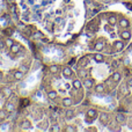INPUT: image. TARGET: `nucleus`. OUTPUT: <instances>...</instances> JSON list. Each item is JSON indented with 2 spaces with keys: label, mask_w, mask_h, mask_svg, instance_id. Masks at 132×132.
Instances as JSON below:
<instances>
[{
  "label": "nucleus",
  "mask_w": 132,
  "mask_h": 132,
  "mask_svg": "<svg viewBox=\"0 0 132 132\" xmlns=\"http://www.w3.org/2000/svg\"><path fill=\"white\" fill-rule=\"evenodd\" d=\"M51 131H60V128H59V125H58V124L53 125V128L51 129Z\"/></svg>",
  "instance_id": "26"
},
{
  "label": "nucleus",
  "mask_w": 132,
  "mask_h": 132,
  "mask_svg": "<svg viewBox=\"0 0 132 132\" xmlns=\"http://www.w3.org/2000/svg\"><path fill=\"white\" fill-rule=\"evenodd\" d=\"M119 26L125 29V28H128V27L130 26V23H129V21L126 19H122V20H119Z\"/></svg>",
  "instance_id": "7"
},
{
  "label": "nucleus",
  "mask_w": 132,
  "mask_h": 132,
  "mask_svg": "<svg viewBox=\"0 0 132 132\" xmlns=\"http://www.w3.org/2000/svg\"><path fill=\"white\" fill-rule=\"evenodd\" d=\"M1 93H2V89H1V87H0V94H1Z\"/></svg>",
  "instance_id": "34"
},
{
  "label": "nucleus",
  "mask_w": 132,
  "mask_h": 132,
  "mask_svg": "<svg viewBox=\"0 0 132 132\" xmlns=\"http://www.w3.org/2000/svg\"><path fill=\"white\" fill-rule=\"evenodd\" d=\"M95 92L96 93H103L104 92V85L103 83H99L95 87Z\"/></svg>",
  "instance_id": "11"
},
{
  "label": "nucleus",
  "mask_w": 132,
  "mask_h": 132,
  "mask_svg": "<svg viewBox=\"0 0 132 132\" xmlns=\"http://www.w3.org/2000/svg\"><path fill=\"white\" fill-rule=\"evenodd\" d=\"M14 78H15V80H21L22 78H23V72L22 71H16L15 73H14Z\"/></svg>",
  "instance_id": "10"
},
{
  "label": "nucleus",
  "mask_w": 132,
  "mask_h": 132,
  "mask_svg": "<svg viewBox=\"0 0 132 132\" xmlns=\"http://www.w3.org/2000/svg\"><path fill=\"white\" fill-rule=\"evenodd\" d=\"M58 70H59V66H57V65L50 66V72H52V73H57Z\"/></svg>",
  "instance_id": "22"
},
{
  "label": "nucleus",
  "mask_w": 132,
  "mask_h": 132,
  "mask_svg": "<svg viewBox=\"0 0 132 132\" xmlns=\"http://www.w3.org/2000/svg\"><path fill=\"white\" fill-rule=\"evenodd\" d=\"M80 77H82V78H86V77H87V71H85V70L80 71Z\"/></svg>",
  "instance_id": "25"
},
{
  "label": "nucleus",
  "mask_w": 132,
  "mask_h": 132,
  "mask_svg": "<svg viewBox=\"0 0 132 132\" xmlns=\"http://www.w3.org/2000/svg\"><path fill=\"white\" fill-rule=\"evenodd\" d=\"M72 73H73V71H72L71 67H64V70H63V74H64L65 77H71Z\"/></svg>",
  "instance_id": "6"
},
{
  "label": "nucleus",
  "mask_w": 132,
  "mask_h": 132,
  "mask_svg": "<svg viewBox=\"0 0 132 132\" xmlns=\"http://www.w3.org/2000/svg\"><path fill=\"white\" fill-rule=\"evenodd\" d=\"M103 48H104V43H103V42H97V43H95V50H96V51H102Z\"/></svg>",
  "instance_id": "9"
},
{
  "label": "nucleus",
  "mask_w": 132,
  "mask_h": 132,
  "mask_svg": "<svg viewBox=\"0 0 132 132\" xmlns=\"http://www.w3.org/2000/svg\"><path fill=\"white\" fill-rule=\"evenodd\" d=\"M60 21H62V19H60V17H57V19L54 20V23H59Z\"/></svg>",
  "instance_id": "31"
},
{
  "label": "nucleus",
  "mask_w": 132,
  "mask_h": 132,
  "mask_svg": "<svg viewBox=\"0 0 132 132\" xmlns=\"http://www.w3.org/2000/svg\"><path fill=\"white\" fill-rule=\"evenodd\" d=\"M22 126H23V128H29V126H30V123H29L28 120H26V122H23Z\"/></svg>",
  "instance_id": "29"
},
{
  "label": "nucleus",
  "mask_w": 132,
  "mask_h": 132,
  "mask_svg": "<svg viewBox=\"0 0 132 132\" xmlns=\"http://www.w3.org/2000/svg\"><path fill=\"white\" fill-rule=\"evenodd\" d=\"M65 131H67V132H73V131H77V129H75V128H73L72 125H70L68 128H66V129H65Z\"/></svg>",
  "instance_id": "24"
},
{
  "label": "nucleus",
  "mask_w": 132,
  "mask_h": 132,
  "mask_svg": "<svg viewBox=\"0 0 132 132\" xmlns=\"http://www.w3.org/2000/svg\"><path fill=\"white\" fill-rule=\"evenodd\" d=\"M116 120H117L118 123H124V120H125V116H124V115H122V114H118V115L116 116Z\"/></svg>",
  "instance_id": "18"
},
{
  "label": "nucleus",
  "mask_w": 132,
  "mask_h": 132,
  "mask_svg": "<svg viewBox=\"0 0 132 132\" xmlns=\"http://www.w3.org/2000/svg\"><path fill=\"white\" fill-rule=\"evenodd\" d=\"M111 0H104V2H110Z\"/></svg>",
  "instance_id": "33"
},
{
  "label": "nucleus",
  "mask_w": 132,
  "mask_h": 132,
  "mask_svg": "<svg viewBox=\"0 0 132 132\" xmlns=\"http://www.w3.org/2000/svg\"><path fill=\"white\" fill-rule=\"evenodd\" d=\"M128 86H132V79H130L128 81Z\"/></svg>",
  "instance_id": "32"
},
{
  "label": "nucleus",
  "mask_w": 132,
  "mask_h": 132,
  "mask_svg": "<svg viewBox=\"0 0 132 132\" xmlns=\"http://www.w3.org/2000/svg\"><path fill=\"white\" fill-rule=\"evenodd\" d=\"M111 66H112L114 68H116V67L118 66V62H117V60H114V62L111 63Z\"/></svg>",
  "instance_id": "28"
},
{
  "label": "nucleus",
  "mask_w": 132,
  "mask_h": 132,
  "mask_svg": "<svg viewBox=\"0 0 132 132\" xmlns=\"http://www.w3.org/2000/svg\"><path fill=\"white\" fill-rule=\"evenodd\" d=\"M72 100L71 99H64L63 100V104H64V107H71L72 106Z\"/></svg>",
  "instance_id": "16"
},
{
  "label": "nucleus",
  "mask_w": 132,
  "mask_h": 132,
  "mask_svg": "<svg viewBox=\"0 0 132 132\" xmlns=\"http://www.w3.org/2000/svg\"><path fill=\"white\" fill-rule=\"evenodd\" d=\"M48 96H49V99L53 100V99H56V96H57V93L54 92V91H51V92H49Z\"/></svg>",
  "instance_id": "23"
},
{
  "label": "nucleus",
  "mask_w": 132,
  "mask_h": 132,
  "mask_svg": "<svg viewBox=\"0 0 132 132\" xmlns=\"http://www.w3.org/2000/svg\"><path fill=\"white\" fill-rule=\"evenodd\" d=\"M120 78H122V75H120L119 72H114V74H112V80H114L115 82L120 81Z\"/></svg>",
  "instance_id": "13"
},
{
  "label": "nucleus",
  "mask_w": 132,
  "mask_h": 132,
  "mask_svg": "<svg viewBox=\"0 0 132 132\" xmlns=\"http://www.w3.org/2000/svg\"><path fill=\"white\" fill-rule=\"evenodd\" d=\"M120 93H122L123 95H128V94H129L128 85H122V87H120Z\"/></svg>",
  "instance_id": "15"
},
{
  "label": "nucleus",
  "mask_w": 132,
  "mask_h": 132,
  "mask_svg": "<svg viewBox=\"0 0 132 132\" xmlns=\"http://www.w3.org/2000/svg\"><path fill=\"white\" fill-rule=\"evenodd\" d=\"M108 120H109V116H108V114L102 112V114L100 115V122H101L102 124H104V125H106L107 123H108Z\"/></svg>",
  "instance_id": "1"
},
{
  "label": "nucleus",
  "mask_w": 132,
  "mask_h": 132,
  "mask_svg": "<svg viewBox=\"0 0 132 132\" xmlns=\"http://www.w3.org/2000/svg\"><path fill=\"white\" fill-rule=\"evenodd\" d=\"M96 116H97V111H96L95 109H89V110L87 111V117L94 119Z\"/></svg>",
  "instance_id": "3"
},
{
  "label": "nucleus",
  "mask_w": 132,
  "mask_h": 132,
  "mask_svg": "<svg viewBox=\"0 0 132 132\" xmlns=\"http://www.w3.org/2000/svg\"><path fill=\"white\" fill-rule=\"evenodd\" d=\"M6 44L8 45V46H12L14 44V42H13V40H11V38H8V40L6 41Z\"/></svg>",
  "instance_id": "27"
},
{
  "label": "nucleus",
  "mask_w": 132,
  "mask_h": 132,
  "mask_svg": "<svg viewBox=\"0 0 132 132\" xmlns=\"http://www.w3.org/2000/svg\"><path fill=\"white\" fill-rule=\"evenodd\" d=\"M73 87H74V89H80L81 87H82V83H81V81L80 80H73Z\"/></svg>",
  "instance_id": "12"
},
{
  "label": "nucleus",
  "mask_w": 132,
  "mask_h": 132,
  "mask_svg": "<svg viewBox=\"0 0 132 132\" xmlns=\"http://www.w3.org/2000/svg\"><path fill=\"white\" fill-rule=\"evenodd\" d=\"M19 49H20V45H19V44H13V45L11 46L12 52H17V51H19Z\"/></svg>",
  "instance_id": "21"
},
{
  "label": "nucleus",
  "mask_w": 132,
  "mask_h": 132,
  "mask_svg": "<svg viewBox=\"0 0 132 132\" xmlns=\"http://www.w3.org/2000/svg\"><path fill=\"white\" fill-rule=\"evenodd\" d=\"M93 83H94V82H93L92 79H86V80H85V86H86L87 88H92Z\"/></svg>",
  "instance_id": "19"
},
{
  "label": "nucleus",
  "mask_w": 132,
  "mask_h": 132,
  "mask_svg": "<svg viewBox=\"0 0 132 132\" xmlns=\"http://www.w3.org/2000/svg\"><path fill=\"white\" fill-rule=\"evenodd\" d=\"M6 110H7L8 112H12V111L15 110V107H14L13 103H7V104H6Z\"/></svg>",
  "instance_id": "17"
},
{
  "label": "nucleus",
  "mask_w": 132,
  "mask_h": 132,
  "mask_svg": "<svg viewBox=\"0 0 132 132\" xmlns=\"http://www.w3.org/2000/svg\"><path fill=\"white\" fill-rule=\"evenodd\" d=\"M115 48H116V50H117V51H120V50L124 48V42H122V41H117V42H115Z\"/></svg>",
  "instance_id": "8"
},
{
  "label": "nucleus",
  "mask_w": 132,
  "mask_h": 132,
  "mask_svg": "<svg viewBox=\"0 0 132 132\" xmlns=\"http://www.w3.org/2000/svg\"><path fill=\"white\" fill-rule=\"evenodd\" d=\"M73 116H74V111H73V110H71V109L66 110V112H65V117L66 118L71 119V118H73Z\"/></svg>",
  "instance_id": "14"
},
{
  "label": "nucleus",
  "mask_w": 132,
  "mask_h": 132,
  "mask_svg": "<svg viewBox=\"0 0 132 132\" xmlns=\"http://www.w3.org/2000/svg\"><path fill=\"white\" fill-rule=\"evenodd\" d=\"M94 59H95V62H97V63H102V62L104 60V57H103V54H101V53H95V54H94Z\"/></svg>",
  "instance_id": "5"
},
{
  "label": "nucleus",
  "mask_w": 132,
  "mask_h": 132,
  "mask_svg": "<svg viewBox=\"0 0 132 132\" xmlns=\"http://www.w3.org/2000/svg\"><path fill=\"white\" fill-rule=\"evenodd\" d=\"M19 70H20V71H22L23 73H26V72H27V67H26V66H23V65L20 66V68H19Z\"/></svg>",
  "instance_id": "30"
},
{
  "label": "nucleus",
  "mask_w": 132,
  "mask_h": 132,
  "mask_svg": "<svg viewBox=\"0 0 132 132\" xmlns=\"http://www.w3.org/2000/svg\"><path fill=\"white\" fill-rule=\"evenodd\" d=\"M4 94H5V97H9L12 95V89L11 88H5L4 89Z\"/></svg>",
  "instance_id": "20"
},
{
  "label": "nucleus",
  "mask_w": 132,
  "mask_h": 132,
  "mask_svg": "<svg viewBox=\"0 0 132 132\" xmlns=\"http://www.w3.org/2000/svg\"><path fill=\"white\" fill-rule=\"evenodd\" d=\"M120 37H122L124 41L130 40V38H131V33H130L129 30H123L122 34H120Z\"/></svg>",
  "instance_id": "2"
},
{
  "label": "nucleus",
  "mask_w": 132,
  "mask_h": 132,
  "mask_svg": "<svg viewBox=\"0 0 132 132\" xmlns=\"http://www.w3.org/2000/svg\"><path fill=\"white\" fill-rule=\"evenodd\" d=\"M108 22H109L110 26H115V25L117 23V17H116V15H111V16H109Z\"/></svg>",
  "instance_id": "4"
}]
</instances>
